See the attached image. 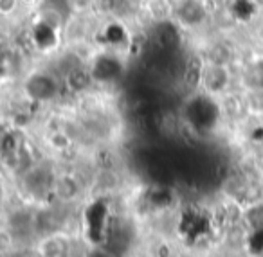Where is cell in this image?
Wrapping results in <instances>:
<instances>
[{
  "label": "cell",
  "instance_id": "15",
  "mask_svg": "<svg viewBox=\"0 0 263 257\" xmlns=\"http://www.w3.org/2000/svg\"><path fill=\"white\" fill-rule=\"evenodd\" d=\"M179 44V33H177L175 27L168 26V24H162L157 31H155V45H159L162 52L172 51L175 45Z\"/></svg>",
  "mask_w": 263,
  "mask_h": 257
},
{
  "label": "cell",
  "instance_id": "10",
  "mask_svg": "<svg viewBox=\"0 0 263 257\" xmlns=\"http://www.w3.org/2000/svg\"><path fill=\"white\" fill-rule=\"evenodd\" d=\"M173 202H175V196H173V191L166 185H154L146 191L144 194V203L150 210L154 212H164V210H170L173 207Z\"/></svg>",
  "mask_w": 263,
  "mask_h": 257
},
{
  "label": "cell",
  "instance_id": "13",
  "mask_svg": "<svg viewBox=\"0 0 263 257\" xmlns=\"http://www.w3.org/2000/svg\"><path fill=\"white\" fill-rule=\"evenodd\" d=\"M47 144L52 151L67 153V151H70V148L74 146V137L70 135L69 130L58 128V130H52L51 133L47 135Z\"/></svg>",
  "mask_w": 263,
  "mask_h": 257
},
{
  "label": "cell",
  "instance_id": "5",
  "mask_svg": "<svg viewBox=\"0 0 263 257\" xmlns=\"http://www.w3.org/2000/svg\"><path fill=\"white\" fill-rule=\"evenodd\" d=\"M85 194V182L76 173H56L52 187V202L70 207L78 203Z\"/></svg>",
  "mask_w": 263,
  "mask_h": 257
},
{
  "label": "cell",
  "instance_id": "23",
  "mask_svg": "<svg viewBox=\"0 0 263 257\" xmlns=\"http://www.w3.org/2000/svg\"><path fill=\"white\" fill-rule=\"evenodd\" d=\"M24 4H27V6H33V4H40V0H22Z\"/></svg>",
  "mask_w": 263,
  "mask_h": 257
},
{
  "label": "cell",
  "instance_id": "3",
  "mask_svg": "<svg viewBox=\"0 0 263 257\" xmlns=\"http://www.w3.org/2000/svg\"><path fill=\"white\" fill-rule=\"evenodd\" d=\"M24 94L36 105H49L60 97V83L51 72L36 70L24 80Z\"/></svg>",
  "mask_w": 263,
  "mask_h": 257
},
{
  "label": "cell",
  "instance_id": "2",
  "mask_svg": "<svg viewBox=\"0 0 263 257\" xmlns=\"http://www.w3.org/2000/svg\"><path fill=\"white\" fill-rule=\"evenodd\" d=\"M220 113H222V110L215 103V99L208 94H200L191 101H187L186 108H184V119L193 130L204 131L215 126Z\"/></svg>",
  "mask_w": 263,
  "mask_h": 257
},
{
  "label": "cell",
  "instance_id": "9",
  "mask_svg": "<svg viewBox=\"0 0 263 257\" xmlns=\"http://www.w3.org/2000/svg\"><path fill=\"white\" fill-rule=\"evenodd\" d=\"M58 33H60V29H56V27L38 20L33 26V29H31V42H33L34 47L40 49V51H44V52L52 51V49L58 45V38H60Z\"/></svg>",
  "mask_w": 263,
  "mask_h": 257
},
{
  "label": "cell",
  "instance_id": "6",
  "mask_svg": "<svg viewBox=\"0 0 263 257\" xmlns=\"http://www.w3.org/2000/svg\"><path fill=\"white\" fill-rule=\"evenodd\" d=\"M88 69H90V74L94 77V83L112 85L123 77L124 63L112 52H103V54L96 56Z\"/></svg>",
  "mask_w": 263,
  "mask_h": 257
},
{
  "label": "cell",
  "instance_id": "1",
  "mask_svg": "<svg viewBox=\"0 0 263 257\" xmlns=\"http://www.w3.org/2000/svg\"><path fill=\"white\" fill-rule=\"evenodd\" d=\"M56 171L45 164H34L27 173L20 176V184L27 196L38 203L52 202V187H54Z\"/></svg>",
  "mask_w": 263,
  "mask_h": 257
},
{
  "label": "cell",
  "instance_id": "21",
  "mask_svg": "<svg viewBox=\"0 0 263 257\" xmlns=\"http://www.w3.org/2000/svg\"><path fill=\"white\" fill-rule=\"evenodd\" d=\"M6 54H8V44H6V40L0 38V56H6Z\"/></svg>",
  "mask_w": 263,
  "mask_h": 257
},
{
  "label": "cell",
  "instance_id": "11",
  "mask_svg": "<svg viewBox=\"0 0 263 257\" xmlns=\"http://www.w3.org/2000/svg\"><path fill=\"white\" fill-rule=\"evenodd\" d=\"M241 227L245 228L247 235L261 234L263 232V202H251L241 207Z\"/></svg>",
  "mask_w": 263,
  "mask_h": 257
},
{
  "label": "cell",
  "instance_id": "16",
  "mask_svg": "<svg viewBox=\"0 0 263 257\" xmlns=\"http://www.w3.org/2000/svg\"><path fill=\"white\" fill-rule=\"evenodd\" d=\"M103 38H105L106 44L112 45V47H121V45L128 44L126 29L117 22H112L105 27V31H103Z\"/></svg>",
  "mask_w": 263,
  "mask_h": 257
},
{
  "label": "cell",
  "instance_id": "12",
  "mask_svg": "<svg viewBox=\"0 0 263 257\" xmlns=\"http://www.w3.org/2000/svg\"><path fill=\"white\" fill-rule=\"evenodd\" d=\"M175 13L180 22L186 24V26H197L205 16L204 6L198 0H180L175 6Z\"/></svg>",
  "mask_w": 263,
  "mask_h": 257
},
{
  "label": "cell",
  "instance_id": "17",
  "mask_svg": "<svg viewBox=\"0 0 263 257\" xmlns=\"http://www.w3.org/2000/svg\"><path fill=\"white\" fill-rule=\"evenodd\" d=\"M150 255L152 257H177L175 245H173L168 238H159V239H155L154 245H152Z\"/></svg>",
  "mask_w": 263,
  "mask_h": 257
},
{
  "label": "cell",
  "instance_id": "8",
  "mask_svg": "<svg viewBox=\"0 0 263 257\" xmlns=\"http://www.w3.org/2000/svg\"><path fill=\"white\" fill-rule=\"evenodd\" d=\"M94 85V77L90 74V69H85L81 65L70 67L65 72V88L74 95H80L88 92Z\"/></svg>",
  "mask_w": 263,
  "mask_h": 257
},
{
  "label": "cell",
  "instance_id": "20",
  "mask_svg": "<svg viewBox=\"0 0 263 257\" xmlns=\"http://www.w3.org/2000/svg\"><path fill=\"white\" fill-rule=\"evenodd\" d=\"M70 2H72V8H87L94 0H70Z\"/></svg>",
  "mask_w": 263,
  "mask_h": 257
},
{
  "label": "cell",
  "instance_id": "22",
  "mask_svg": "<svg viewBox=\"0 0 263 257\" xmlns=\"http://www.w3.org/2000/svg\"><path fill=\"white\" fill-rule=\"evenodd\" d=\"M4 194H6L4 180H2V176H0V203H2V200H4Z\"/></svg>",
  "mask_w": 263,
  "mask_h": 257
},
{
  "label": "cell",
  "instance_id": "19",
  "mask_svg": "<svg viewBox=\"0 0 263 257\" xmlns=\"http://www.w3.org/2000/svg\"><path fill=\"white\" fill-rule=\"evenodd\" d=\"M18 8V0H0V15L9 16Z\"/></svg>",
  "mask_w": 263,
  "mask_h": 257
},
{
  "label": "cell",
  "instance_id": "14",
  "mask_svg": "<svg viewBox=\"0 0 263 257\" xmlns=\"http://www.w3.org/2000/svg\"><path fill=\"white\" fill-rule=\"evenodd\" d=\"M241 99H243V108L249 115L263 117V87L247 88Z\"/></svg>",
  "mask_w": 263,
  "mask_h": 257
},
{
  "label": "cell",
  "instance_id": "7",
  "mask_svg": "<svg viewBox=\"0 0 263 257\" xmlns=\"http://www.w3.org/2000/svg\"><path fill=\"white\" fill-rule=\"evenodd\" d=\"M231 87V72L227 65H220V63H208L202 67V76H200V88L204 94L211 95V97H218V95H226Z\"/></svg>",
  "mask_w": 263,
  "mask_h": 257
},
{
  "label": "cell",
  "instance_id": "18",
  "mask_svg": "<svg viewBox=\"0 0 263 257\" xmlns=\"http://www.w3.org/2000/svg\"><path fill=\"white\" fill-rule=\"evenodd\" d=\"M15 248H18V243H16L15 235H13L11 230L2 223V227H0V257L11 253Z\"/></svg>",
  "mask_w": 263,
  "mask_h": 257
},
{
  "label": "cell",
  "instance_id": "4",
  "mask_svg": "<svg viewBox=\"0 0 263 257\" xmlns=\"http://www.w3.org/2000/svg\"><path fill=\"white\" fill-rule=\"evenodd\" d=\"M76 243L70 232H56L38 238L33 245L34 257H78Z\"/></svg>",
  "mask_w": 263,
  "mask_h": 257
},
{
  "label": "cell",
  "instance_id": "24",
  "mask_svg": "<svg viewBox=\"0 0 263 257\" xmlns=\"http://www.w3.org/2000/svg\"><path fill=\"white\" fill-rule=\"evenodd\" d=\"M2 131H4V128H2V126H0V135H2Z\"/></svg>",
  "mask_w": 263,
  "mask_h": 257
}]
</instances>
